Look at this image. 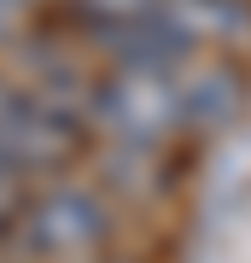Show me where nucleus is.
Here are the masks:
<instances>
[{"mask_svg": "<svg viewBox=\"0 0 251 263\" xmlns=\"http://www.w3.org/2000/svg\"><path fill=\"white\" fill-rule=\"evenodd\" d=\"M245 111V88L228 65L181 76V129H228Z\"/></svg>", "mask_w": 251, "mask_h": 263, "instance_id": "obj_5", "label": "nucleus"}, {"mask_svg": "<svg viewBox=\"0 0 251 263\" xmlns=\"http://www.w3.org/2000/svg\"><path fill=\"white\" fill-rule=\"evenodd\" d=\"M6 100H12V88H6V82H0V105H6Z\"/></svg>", "mask_w": 251, "mask_h": 263, "instance_id": "obj_10", "label": "nucleus"}, {"mask_svg": "<svg viewBox=\"0 0 251 263\" xmlns=\"http://www.w3.org/2000/svg\"><path fill=\"white\" fill-rule=\"evenodd\" d=\"M82 6L88 24H123V18H146V12H158L164 0H76Z\"/></svg>", "mask_w": 251, "mask_h": 263, "instance_id": "obj_7", "label": "nucleus"}, {"mask_svg": "<svg viewBox=\"0 0 251 263\" xmlns=\"http://www.w3.org/2000/svg\"><path fill=\"white\" fill-rule=\"evenodd\" d=\"M76 111L53 105L47 94H12L0 105V164L6 170H59L76 158Z\"/></svg>", "mask_w": 251, "mask_h": 263, "instance_id": "obj_2", "label": "nucleus"}, {"mask_svg": "<svg viewBox=\"0 0 251 263\" xmlns=\"http://www.w3.org/2000/svg\"><path fill=\"white\" fill-rule=\"evenodd\" d=\"M164 12L193 35V47L199 41H240L251 29V6L245 0H164Z\"/></svg>", "mask_w": 251, "mask_h": 263, "instance_id": "obj_6", "label": "nucleus"}, {"mask_svg": "<svg viewBox=\"0 0 251 263\" xmlns=\"http://www.w3.org/2000/svg\"><path fill=\"white\" fill-rule=\"evenodd\" d=\"M93 47L111 59V70H187L193 35L158 6V12H146V18L93 24Z\"/></svg>", "mask_w": 251, "mask_h": 263, "instance_id": "obj_4", "label": "nucleus"}, {"mask_svg": "<svg viewBox=\"0 0 251 263\" xmlns=\"http://www.w3.org/2000/svg\"><path fill=\"white\" fill-rule=\"evenodd\" d=\"M18 18H24V0H0V41L18 29Z\"/></svg>", "mask_w": 251, "mask_h": 263, "instance_id": "obj_9", "label": "nucleus"}, {"mask_svg": "<svg viewBox=\"0 0 251 263\" xmlns=\"http://www.w3.org/2000/svg\"><path fill=\"white\" fill-rule=\"evenodd\" d=\"M88 111L123 146H158L181 129V70H111L88 94Z\"/></svg>", "mask_w": 251, "mask_h": 263, "instance_id": "obj_1", "label": "nucleus"}, {"mask_svg": "<svg viewBox=\"0 0 251 263\" xmlns=\"http://www.w3.org/2000/svg\"><path fill=\"white\" fill-rule=\"evenodd\" d=\"M24 211V187H18V170L0 164V222H12V216Z\"/></svg>", "mask_w": 251, "mask_h": 263, "instance_id": "obj_8", "label": "nucleus"}, {"mask_svg": "<svg viewBox=\"0 0 251 263\" xmlns=\"http://www.w3.org/2000/svg\"><path fill=\"white\" fill-rule=\"evenodd\" d=\"M111 234V211L100 205L88 187H53L24 211V246H35L47 257H76L93 252Z\"/></svg>", "mask_w": 251, "mask_h": 263, "instance_id": "obj_3", "label": "nucleus"}]
</instances>
